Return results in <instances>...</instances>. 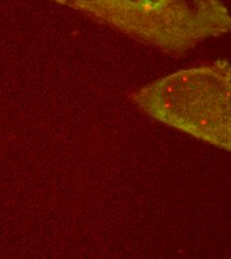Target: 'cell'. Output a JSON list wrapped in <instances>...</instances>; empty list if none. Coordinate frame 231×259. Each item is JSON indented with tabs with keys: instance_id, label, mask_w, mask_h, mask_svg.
<instances>
[{
	"instance_id": "1",
	"label": "cell",
	"mask_w": 231,
	"mask_h": 259,
	"mask_svg": "<svg viewBox=\"0 0 231 259\" xmlns=\"http://www.w3.org/2000/svg\"><path fill=\"white\" fill-rule=\"evenodd\" d=\"M172 56L231 32L220 0H50Z\"/></svg>"
},
{
	"instance_id": "2",
	"label": "cell",
	"mask_w": 231,
	"mask_h": 259,
	"mask_svg": "<svg viewBox=\"0 0 231 259\" xmlns=\"http://www.w3.org/2000/svg\"><path fill=\"white\" fill-rule=\"evenodd\" d=\"M152 119L231 154V64L219 59L178 70L136 90Z\"/></svg>"
}]
</instances>
